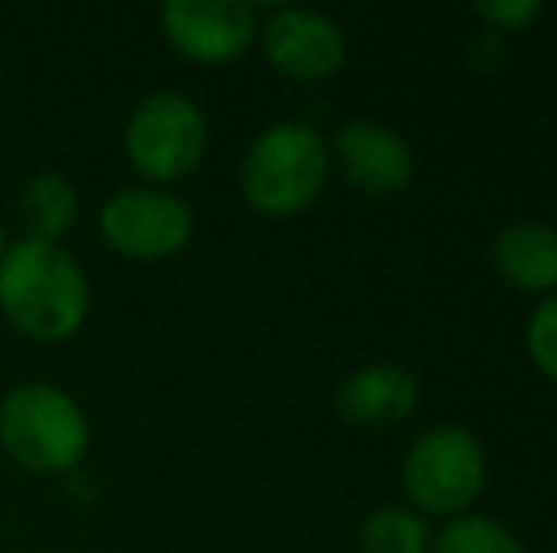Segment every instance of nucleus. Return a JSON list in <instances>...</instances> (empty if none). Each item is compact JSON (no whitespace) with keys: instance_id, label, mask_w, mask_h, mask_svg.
I'll use <instances>...</instances> for the list:
<instances>
[{"instance_id":"1","label":"nucleus","mask_w":557,"mask_h":553,"mask_svg":"<svg viewBox=\"0 0 557 553\" xmlns=\"http://www.w3.org/2000/svg\"><path fill=\"white\" fill-rule=\"evenodd\" d=\"M91 285L65 243L15 239L0 259V318L23 338L58 345L84 330Z\"/></svg>"},{"instance_id":"2","label":"nucleus","mask_w":557,"mask_h":553,"mask_svg":"<svg viewBox=\"0 0 557 553\" xmlns=\"http://www.w3.org/2000/svg\"><path fill=\"white\" fill-rule=\"evenodd\" d=\"M0 451L42 478L73 474L91 451V420L65 387L27 379L0 399Z\"/></svg>"},{"instance_id":"3","label":"nucleus","mask_w":557,"mask_h":553,"mask_svg":"<svg viewBox=\"0 0 557 553\" xmlns=\"http://www.w3.org/2000/svg\"><path fill=\"white\" fill-rule=\"evenodd\" d=\"M331 175V144L308 122L262 129L239 163V190L255 213L288 221L315 205Z\"/></svg>"},{"instance_id":"4","label":"nucleus","mask_w":557,"mask_h":553,"mask_svg":"<svg viewBox=\"0 0 557 553\" xmlns=\"http://www.w3.org/2000/svg\"><path fill=\"white\" fill-rule=\"evenodd\" d=\"M122 152L145 186L183 183L201 167L209 152V118L183 91H152L145 96L122 129Z\"/></svg>"},{"instance_id":"5","label":"nucleus","mask_w":557,"mask_h":553,"mask_svg":"<svg viewBox=\"0 0 557 553\" xmlns=\"http://www.w3.org/2000/svg\"><path fill=\"white\" fill-rule=\"evenodd\" d=\"M485 448L470 428L436 425L410 443L403 458V489L429 516H462L485 489Z\"/></svg>"},{"instance_id":"6","label":"nucleus","mask_w":557,"mask_h":553,"mask_svg":"<svg viewBox=\"0 0 557 553\" xmlns=\"http://www.w3.org/2000/svg\"><path fill=\"white\" fill-rule=\"evenodd\" d=\"M99 236L129 262H168L194 239V209L160 186H125L99 209Z\"/></svg>"},{"instance_id":"7","label":"nucleus","mask_w":557,"mask_h":553,"mask_svg":"<svg viewBox=\"0 0 557 553\" xmlns=\"http://www.w3.org/2000/svg\"><path fill=\"white\" fill-rule=\"evenodd\" d=\"M160 27L178 58L194 65H232L255 46L258 8L247 0H168Z\"/></svg>"},{"instance_id":"8","label":"nucleus","mask_w":557,"mask_h":553,"mask_svg":"<svg viewBox=\"0 0 557 553\" xmlns=\"http://www.w3.org/2000/svg\"><path fill=\"white\" fill-rule=\"evenodd\" d=\"M262 53L288 80H331L345 65V30L315 8H273L258 23Z\"/></svg>"},{"instance_id":"9","label":"nucleus","mask_w":557,"mask_h":553,"mask_svg":"<svg viewBox=\"0 0 557 553\" xmlns=\"http://www.w3.org/2000/svg\"><path fill=\"white\" fill-rule=\"evenodd\" d=\"M331 163L342 178L372 198L403 193L413 178V152L391 126L372 118H352L331 140Z\"/></svg>"},{"instance_id":"10","label":"nucleus","mask_w":557,"mask_h":553,"mask_svg":"<svg viewBox=\"0 0 557 553\" xmlns=\"http://www.w3.org/2000/svg\"><path fill=\"white\" fill-rule=\"evenodd\" d=\"M421 402V384L403 364H364L349 372L334 391V410L349 425L360 428H391L406 420Z\"/></svg>"},{"instance_id":"11","label":"nucleus","mask_w":557,"mask_h":553,"mask_svg":"<svg viewBox=\"0 0 557 553\" xmlns=\"http://www.w3.org/2000/svg\"><path fill=\"white\" fill-rule=\"evenodd\" d=\"M493 266L523 292H557V228L543 221H516L493 239Z\"/></svg>"},{"instance_id":"12","label":"nucleus","mask_w":557,"mask_h":553,"mask_svg":"<svg viewBox=\"0 0 557 553\" xmlns=\"http://www.w3.org/2000/svg\"><path fill=\"white\" fill-rule=\"evenodd\" d=\"M15 216L23 224V239L61 243L81 221V190L61 171H38L15 193Z\"/></svg>"},{"instance_id":"13","label":"nucleus","mask_w":557,"mask_h":553,"mask_svg":"<svg viewBox=\"0 0 557 553\" xmlns=\"http://www.w3.org/2000/svg\"><path fill=\"white\" fill-rule=\"evenodd\" d=\"M429 524L403 504H383L360 524V553H429Z\"/></svg>"},{"instance_id":"14","label":"nucleus","mask_w":557,"mask_h":553,"mask_svg":"<svg viewBox=\"0 0 557 553\" xmlns=\"http://www.w3.org/2000/svg\"><path fill=\"white\" fill-rule=\"evenodd\" d=\"M429 553H528V546L493 516H455L433 539Z\"/></svg>"},{"instance_id":"15","label":"nucleus","mask_w":557,"mask_h":553,"mask_svg":"<svg viewBox=\"0 0 557 553\" xmlns=\"http://www.w3.org/2000/svg\"><path fill=\"white\" fill-rule=\"evenodd\" d=\"M528 356L550 384H557V292L546 296L528 318V334H523Z\"/></svg>"},{"instance_id":"16","label":"nucleus","mask_w":557,"mask_h":553,"mask_svg":"<svg viewBox=\"0 0 557 553\" xmlns=\"http://www.w3.org/2000/svg\"><path fill=\"white\" fill-rule=\"evenodd\" d=\"M474 12L493 30H520L543 15V4L539 0H482V4H474Z\"/></svg>"},{"instance_id":"17","label":"nucleus","mask_w":557,"mask_h":553,"mask_svg":"<svg viewBox=\"0 0 557 553\" xmlns=\"http://www.w3.org/2000/svg\"><path fill=\"white\" fill-rule=\"evenodd\" d=\"M4 251H8V236H4V221H0V259H4Z\"/></svg>"}]
</instances>
